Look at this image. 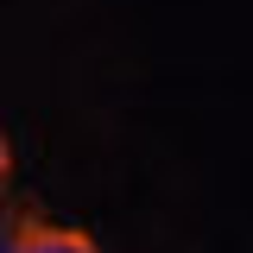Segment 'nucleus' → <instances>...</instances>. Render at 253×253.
<instances>
[{
	"label": "nucleus",
	"instance_id": "f257e3e1",
	"mask_svg": "<svg viewBox=\"0 0 253 253\" xmlns=\"http://www.w3.org/2000/svg\"><path fill=\"white\" fill-rule=\"evenodd\" d=\"M0 253H101V247H95L89 228H76V221H51L38 209H13Z\"/></svg>",
	"mask_w": 253,
	"mask_h": 253
}]
</instances>
